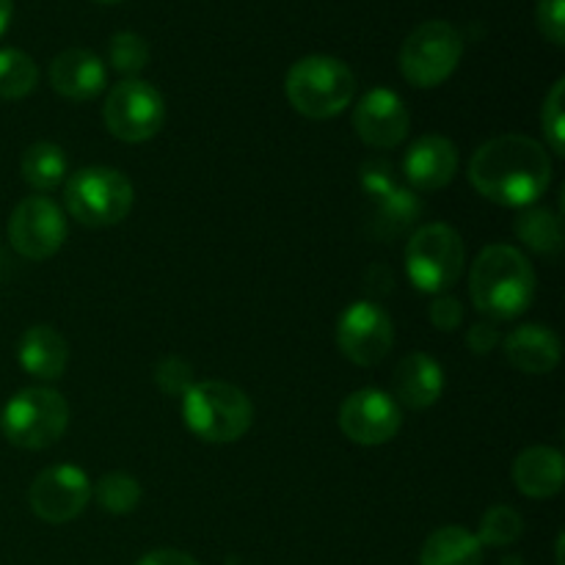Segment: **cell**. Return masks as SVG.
I'll return each instance as SVG.
<instances>
[{"label": "cell", "mask_w": 565, "mask_h": 565, "mask_svg": "<svg viewBox=\"0 0 565 565\" xmlns=\"http://www.w3.org/2000/svg\"><path fill=\"white\" fill-rule=\"evenodd\" d=\"M36 61L17 47L0 50V99H22L36 88Z\"/></svg>", "instance_id": "cell-25"}, {"label": "cell", "mask_w": 565, "mask_h": 565, "mask_svg": "<svg viewBox=\"0 0 565 565\" xmlns=\"http://www.w3.org/2000/svg\"><path fill=\"white\" fill-rule=\"evenodd\" d=\"M469 182L480 196L502 207H530L552 182V158L535 138H491L469 160Z\"/></svg>", "instance_id": "cell-1"}, {"label": "cell", "mask_w": 565, "mask_h": 565, "mask_svg": "<svg viewBox=\"0 0 565 565\" xmlns=\"http://www.w3.org/2000/svg\"><path fill=\"white\" fill-rule=\"evenodd\" d=\"M563 94H565V81L555 83L550 88L544 99V108H541V125H544V138L550 152H555L557 158H563L565 149V116H563Z\"/></svg>", "instance_id": "cell-29"}, {"label": "cell", "mask_w": 565, "mask_h": 565, "mask_svg": "<svg viewBox=\"0 0 565 565\" xmlns=\"http://www.w3.org/2000/svg\"><path fill=\"white\" fill-rule=\"evenodd\" d=\"M337 345L353 364L373 367L395 345V326L375 301H353L337 320Z\"/></svg>", "instance_id": "cell-10"}, {"label": "cell", "mask_w": 565, "mask_h": 565, "mask_svg": "<svg viewBox=\"0 0 565 565\" xmlns=\"http://www.w3.org/2000/svg\"><path fill=\"white\" fill-rule=\"evenodd\" d=\"M508 362L527 375H546L561 364V340L552 329L527 323L513 329L502 342Z\"/></svg>", "instance_id": "cell-18"}, {"label": "cell", "mask_w": 565, "mask_h": 565, "mask_svg": "<svg viewBox=\"0 0 565 565\" xmlns=\"http://www.w3.org/2000/svg\"><path fill=\"white\" fill-rule=\"evenodd\" d=\"M88 500H92V480L75 463L44 469L28 491V505L47 524L72 522L86 511Z\"/></svg>", "instance_id": "cell-12"}, {"label": "cell", "mask_w": 565, "mask_h": 565, "mask_svg": "<svg viewBox=\"0 0 565 565\" xmlns=\"http://www.w3.org/2000/svg\"><path fill=\"white\" fill-rule=\"evenodd\" d=\"M412 116L401 94L392 88H373L359 99L353 110V130L367 147L392 149L408 136Z\"/></svg>", "instance_id": "cell-14"}, {"label": "cell", "mask_w": 565, "mask_h": 565, "mask_svg": "<svg viewBox=\"0 0 565 565\" xmlns=\"http://www.w3.org/2000/svg\"><path fill=\"white\" fill-rule=\"evenodd\" d=\"M285 92L292 108L307 119H331L351 105L356 77L334 55H307L290 66Z\"/></svg>", "instance_id": "cell-4"}, {"label": "cell", "mask_w": 565, "mask_h": 565, "mask_svg": "<svg viewBox=\"0 0 565 565\" xmlns=\"http://www.w3.org/2000/svg\"><path fill=\"white\" fill-rule=\"evenodd\" d=\"M524 522L513 508L508 505H491L483 513V522H480L478 541L483 546H511L522 539Z\"/></svg>", "instance_id": "cell-27"}, {"label": "cell", "mask_w": 565, "mask_h": 565, "mask_svg": "<svg viewBox=\"0 0 565 565\" xmlns=\"http://www.w3.org/2000/svg\"><path fill=\"white\" fill-rule=\"evenodd\" d=\"M92 497L103 511L125 516V513L136 511L141 502V483L127 472H108L92 486Z\"/></svg>", "instance_id": "cell-26"}, {"label": "cell", "mask_w": 565, "mask_h": 565, "mask_svg": "<svg viewBox=\"0 0 565 565\" xmlns=\"http://www.w3.org/2000/svg\"><path fill=\"white\" fill-rule=\"evenodd\" d=\"M94 3H108L110 6V3H121V0H94Z\"/></svg>", "instance_id": "cell-36"}, {"label": "cell", "mask_w": 565, "mask_h": 565, "mask_svg": "<svg viewBox=\"0 0 565 565\" xmlns=\"http://www.w3.org/2000/svg\"><path fill=\"white\" fill-rule=\"evenodd\" d=\"M70 425V406L64 395L44 386L17 392L0 412V430L22 450H44L64 436Z\"/></svg>", "instance_id": "cell-6"}, {"label": "cell", "mask_w": 565, "mask_h": 565, "mask_svg": "<svg viewBox=\"0 0 565 565\" xmlns=\"http://www.w3.org/2000/svg\"><path fill=\"white\" fill-rule=\"evenodd\" d=\"M22 180L33 188V191H55L61 182L66 180V154L58 143L36 141L22 152Z\"/></svg>", "instance_id": "cell-22"}, {"label": "cell", "mask_w": 565, "mask_h": 565, "mask_svg": "<svg viewBox=\"0 0 565 565\" xmlns=\"http://www.w3.org/2000/svg\"><path fill=\"white\" fill-rule=\"evenodd\" d=\"M154 381H158L160 392L166 395H185L193 384V370L191 364L182 362V359L169 356L154 367Z\"/></svg>", "instance_id": "cell-30"}, {"label": "cell", "mask_w": 565, "mask_h": 565, "mask_svg": "<svg viewBox=\"0 0 565 565\" xmlns=\"http://www.w3.org/2000/svg\"><path fill=\"white\" fill-rule=\"evenodd\" d=\"M513 230H516L519 241H522L524 246H530L539 254H557L563 248L561 218H557L552 210H527V213L519 215Z\"/></svg>", "instance_id": "cell-24"}, {"label": "cell", "mask_w": 565, "mask_h": 565, "mask_svg": "<svg viewBox=\"0 0 565 565\" xmlns=\"http://www.w3.org/2000/svg\"><path fill=\"white\" fill-rule=\"evenodd\" d=\"M513 483L522 491L524 497L533 500H546V497L561 494L565 467H563V452L555 447L535 445L519 452L513 461Z\"/></svg>", "instance_id": "cell-19"}, {"label": "cell", "mask_w": 565, "mask_h": 565, "mask_svg": "<svg viewBox=\"0 0 565 565\" xmlns=\"http://www.w3.org/2000/svg\"><path fill=\"white\" fill-rule=\"evenodd\" d=\"M430 320H434V326L439 331L458 329V323L463 320V309H461V303H458V298H452V296L436 298L434 307H430Z\"/></svg>", "instance_id": "cell-32"}, {"label": "cell", "mask_w": 565, "mask_h": 565, "mask_svg": "<svg viewBox=\"0 0 565 565\" xmlns=\"http://www.w3.org/2000/svg\"><path fill=\"white\" fill-rule=\"evenodd\" d=\"M469 296L489 320H513L535 301V270L519 248L494 243L478 254L469 270Z\"/></svg>", "instance_id": "cell-2"}, {"label": "cell", "mask_w": 565, "mask_h": 565, "mask_svg": "<svg viewBox=\"0 0 565 565\" xmlns=\"http://www.w3.org/2000/svg\"><path fill=\"white\" fill-rule=\"evenodd\" d=\"M463 241L452 226L425 224L406 243V274L419 292L445 296L461 279Z\"/></svg>", "instance_id": "cell-7"}, {"label": "cell", "mask_w": 565, "mask_h": 565, "mask_svg": "<svg viewBox=\"0 0 565 565\" xmlns=\"http://www.w3.org/2000/svg\"><path fill=\"white\" fill-rule=\"evenodd\" d=\"M373 202L379 207L375 210V235L381 237L401 235L423 213V202H419L417 193L397 185V182L392 188H386L381 196H375Z\"/></svg>", "instance_id": "cell-23"}, {"label": "cell", "mask_w": 565, "mask_h": 565, "mask_svg": "<svg viewBox=\"0 0 565 565\" xmlns=\"http://www.w3.org/2000/svg\"><path fill=\"white\" fill-rule=\"evenodd\" d=\"M108 61L119 75H138L149 64V44L132 31H119L108 42Z\"/></svg>", "instance_id": "cell-28"}, {"label": "cell", "mask_w": 565, "mask_h": 565, "mask_svg": "<svg viewBox=\"0 0 565 565\" xmlns=\"http://www.w3.org/2000/svg\"><path fill=\"white\" fill-rule=\"evenodd\" d=\"M401 425L403 414L395 397L386 395L384 390H375V386L356 390L340 406V430L353 445H386V441L395 439Z\"/></svg>", "instance_id": "cell-13"}, {"label": "cell", "mask_w": 565, "mask_h": 565, "mask_svg": "<svg viewBox=\"0 0 565 565\" xmlns=\"http://www.w3.org/2000/svg\"><path fill=\"white\" fill-rule=\"evenodd\" d=\"M463 36L445 20H428L414 28L401 47V72L412 86L436 88L458 70Z\"/></svg>", "instance_id": "cell-8"}, {"label": "cell", "mask_w": 565, "mask_h": 565, "mask_svg": "<svg viewBox=\"0 0 565 565\" xmlns=\"http://www.w3.org/2000/svg\"><path fill=\"white\" fill-rule=\"evenodd\" d=\"M458 169V149L445 136H423L408 147L403 174L417 191H439L450 185Z\"/></svg>", "instance_id": "cell-16"}, {"label": "cell", "mask_w": 565, "mask_h": 565, "mask_svg": "<svg viewBox=\"0 0 565 565\" xmlns=\"http://www.w3.org/2000/svg\"><path fill=\"white\" fill-rule=\"evenodd\" d=\"M11 14H14V0H0V36H3L6 28H9Z\"/></svg>", "instance_id": "cell-35"}, {"label": "cell", "mask_w": 565, "mask_h": 565, "mask_svg": "<svg viewBox=\"0 0 565 565\" xmlns=\"http://www.w3.org/2000/svg\"><path fill=\"white\" fill-rule=\"evenodd\" d=\"M103 121L110 136L125 143H143L160 132L166 103L158 88L138 77L116 83L103 105Z\"/></svg>", "instance_id": "cell-9"}, {"label": "cell", "mask_w": 565, "mask_h": 565, "mask_svg": "<svg viewBox=\"0 0 565 565\" xmlns=\"http://www.w3.org/2000/svg\"><path fill=\"white\" fill-rule=\"evenodd\" d=\"M108 72L99 55L86 47L64 50L50 64V86L72 103H86L103 94Z\"/></svg>", "instance_id": "cell-15"}, {"label": "cell", "mask_w": 565, "mask_h": 565, "mask_svg": "<svg viewBox=\"0 0 565 565\" xmlns=\"http://www.w3.org/2000/svg\"><path fill=\"white\" fill-rule=\"evenodd\" d=\"M132 185L121 171L108 166H88L70 177L64 188V204L72 218L92 230L116 226L130 215Z\"/></svg>", "instance_id": "cell-5"}, {"label": "cell", "mask_w": 565, "mask_h": 565, "mask_svg": "<svg viewBox=\"0 0 565 565\" xmlns=\"http://www.w3.org/2000/svg\"><path fill=\"white\" fill-rule=\"evenodd\" d=\"M497 342H500V334H497V329L491 323L472 326L467 334V345L472 348L475 353H480V356H486V353L494 351Z\"/></svg>", "instance_id": "cell-33"}, {"label": "cell", "mask_w": 565, "mask_h": 565, "mask_svg": "<svg viewBox=\"0 0 565 565\" xmlns=\"http://www.w3.org/2000/svg\"><path fill=\"white\" fill-rule=\"evenodd\" d=\"M535 20H539V31L544 33L552 44L563 47L565 44V0H539Z\"/></svg>", "instance_id": "cell-31"}, {"label": "cell", "mask_w": 565, "mask_h": 565, "mask_svg": "<svg viewBox=\"0 0 565 565\" xmlns=\"http://www.w3.org/2000/svg\"><path fill=\"white\" fill-rule=\"evenodd\" d=\"M419 565H483V544L461 524H447L428 535Z\"/></svg>", "instance_id": "cell-21"}, {"label": "cell", "mask_w": 565, "mask_h": 565, "mask_svg": "<svg viewBox=\"0 0 565 565\" xmlns=\"http://www.w3.org/2000/svg\"><path fill=\"white\" fill-rule=\"evenodd\" d=\"M64 213L47 196H28L14 207L9 218V243L20 257L42 263L61 252L66 241Z\"/></svg>", "instance_id": "cell-11"}, {"label": "cell", "mask_w": 565, "mask_h": 565, "mask_svg": "<svg viewBox=\"0 0 565 565\" xmlns=\"http://www.w3.org/2000/svg\"><path fill=\"white\" fill-rule=\"evenodd\" d=\"M392 392H395V403H403L414 412H425L439 403L445 392V370L428 353H408L395 367Z\"/></svg>", "instance_id": "cell-17"}, {"label": "cell", "mask_w": 565, "mask_h": 565, "mask_svg": "<svg viewBox=\"0 0 565 565\" xmlns=\"http://www.w3.org/2000/svg\"><path fill=\"white\" fill-rule=\"evenodd\" d=\"M138 565H199L188 552L180 550H154L149 555H143Z\"/></svg>", "instance_id": "cell-34"}, {"label": "cell", "mask_w": 565, "mask_h": 565, "mask_svg": "<svg viewBox=\"0 0 565 565\" xmlns=\"http://www.w3.org/2000/svg\"><path fill=\"white\" fill-rule=\"evenodd\" d=\"M182 423L207 445H232L252 428L254 406L241 386L199 381L182 395Z\"/></svg>", "instance_id": "cell-3"}, {"label": "cell", "mask_w": 565, "mask_h": 565, "mask_svg": "<svg viewBox=\"0 0 565 565\" xmlns=\"http://www.w3.org/2000/svg\"><path fill=\"white\" fill-rule=\"evenodd\" d=\"M20 367L42 381H58L70 362V345L53 326H31L17 348Z\"/></svg>", "instance_id": "cell-20"}]
</instances>
